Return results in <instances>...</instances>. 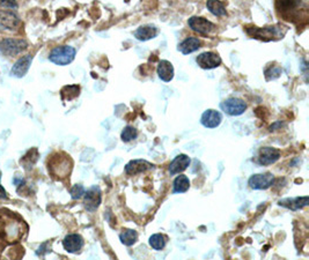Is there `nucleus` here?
I'll return each instance as SVG.
<instances>
[{"label": "nucleus", "mask_w": 309, "mask_h": 260, "mask_svg": "<svg viewBox=\"0 0 309 260\" xmlns=\"http://www.w3.org/2000/svg\"><path fill=\"white\" fill-rule=\"evenodd\" d=\"M28 231V226L15 213L8 209H0V233L3 234L8 243H15Z\"/></svg>", "instance_id": "1"}, {"label": "nucleus", "mask_w": 309, "mask_h": 260, "mask_svg": "<svg viewBox=\"0 0 309 260\" xmlns=\"http://www.w3.org/2000/svg\"><path fill=\"white\" fill-rule=\"evenodd\" d=\"M73 168V161L65 153H55L48 161V170L53 178L64 179L69 177Z\"/></svg>", "instance_id": "2"}, {"label": "nucleus", "mask_w": 309, "mask_h": 260, "mask_svg": "<svg viewBox=\"0 0 309 260\" xmlns=\"http://www.w3.org/2000/svg\"><path fill=\"white\" fill-rule=\"evenodd\" d=\"M287 30H289V27L284 26V24H275V26H269V27H251V28H246L247 34L251 36L253 38H257V40H262L265 42L269 41H276L280 40V38H284L285 36Z\"/></svg>", "instance_id": "3"}, {"label": "nucleus", "mask_w": 309, "mask_h": 260, "mask_svg": "<svg viewBox=\"0 0 309 260\" xmlns=\"http://www.w3.org/2000/svg\"><path fill=\"white\" fill-rule=\"evenodd\" d=\"M76 55V49L71 45H59L52 49L49 55V61L56 65L66 66L74 61Z\"/></svg>", "instance_id": "4"}, {"label": "nucleus", "mask_w": 309, "mask_h": 260, "mask_svg": "<svg viewBox=\"0 0 309 260\" xmlns=\"http://www.w3.org/2000/svg\"><path fill=\"white\" fill-rule=\"evenodd\" d=\"M28 48V43L24 40H14V38H7L0 42V54L6 57H14V56L21 54Z\"/></svg>", "instance_id": "5"}, {"label": "nucleus", "mask_w": 309, "mask_h": 260, "mask_svg": "<svg viewBox=\"0 0 309 260\" xmlns=\"http://www.w3.org/2000/svg\"><path fill=\"white\" fill-rule=\"evenodd\" d=\"M220 109L228 116H241L247 110V103L237 97H229L220 103Z\"/></svg>", "instance_id": "6"}, {"label": "nucleus", "mask_w": 309, "mask_h": 260, "mask_svg": "<svg viewBox=\"0 0 309 260\" xmlns=\"http://www.w3.org/2000/svg\"><path fill=\"white\" fill-rule=\"evenodd\" d=\"M102 202V191L99 186H92L84 195V206L91 213L97 212Z\"/></svg>", "instance_id": "7"}, {"label": "nucleus", "mask_w": 309, "mask_h": 260, "mask_svg": "<svg viewBox=\"0 0 309 260\" xmlns=\"http://www.w3.org/2000/svg\"><path fill=\"white\" fill-rule=\"evenodd\" d=\"M188 26L200 35H208L215 30V24L202 16H191L188 20Z\"/></svg>", "instance_id": "8"}, {"label": "nucleus", "mask_w": 309, "mask_h": 260, "mask_svg": "<svg viewBox=\"0 0 309 260\" xmlns=\"http://www.w3.org/2000/svg\"><path fill=\"white\" fill-rule=\"evenodd\" d=\"M275 183V176L271 173L253 175L248 181L250 189L253 190H268Z\"/></svg>", "instance_id": "9"}, {"label": "nucleus", "mask_w": 309, "mask_h": 260, "mask_svg": "<svg viewBox=\"0 0 309 260\" xmlns=\"http://www.w3.org/2000/svg\"><path fill=\"white\" fill-rule=\"evenodd\" d=\"M198 66L203 69H213L219 67L221 65V58L218 54L212 51H206L203 54L198 55L196 58Z\"/></svg>", "instance_id": "10"}, {"label": "nucleus", "mask_w": 309, "mask_h": 260, "mask_svg": "<svg viewBox=\"0 0 309 260\" xmlns=\"http://www.w3.org/2000/svg\"><path fill=\"white\" fill-rule=\"evenodd\" d=\"M280 159V150L273 147H262L259 149L257 162L261 166H271Z\"/></svg>", "instance_id": "11"}, {"label": "nucleus", "mask_w": 309, "mask_h": 260, "mask_svg": "<svg viewBox=\"0 0 309 260\" xmlns=\"http://www.w3.org/2000/svg\"><path fill=\"white\" fill-rule=\"evenodd\" d=\"M85 241L79 234H70L63 240V247L69 254H78L84 248Z\"/></svg>", "instance_id": "12"}, {"label": "nucleus", "mask_w": 309, "mask_h": 260, "mask_svg": "<svg viewBox=\"0 0 309 260\" xmlns=\"http://www.w3.org/2000/svg\"><path fill=\"white\" fill-rule=\"evenodd\" d=\"M222 115L214 109H207L203 112L201 117L202 125L206 129H216L221 124Z\"/></svg>", "instance_id": "13"}, {"label": "nucleus", "mask_w": 309, "mask_h": 260, "mask_svg": "<svg viewBox=\"0 0 309 260\" xmlns=\"http://www.w3.org/2000/svg\"><path fill=\"white\" fill-rule=\"evenodd\" d=\"M20 19L15 13L9 10H0V30H16Z\"/></svg>", "instance_id": "14"}, {"label": "nucleus", "mask_w": 309, "mask_h": 260, "mask_svg": "<svg viewBox=\"0 0 309 260\" xmlns=\"http://www.w3.org/2000/svg\"><path fill=\"white\" fill-rule=\"evenodd\" d=\"M31 62H33V56L27 55L21 57L19 61H16L15 64L13 65L12 71H10V75L17 79L23 78V76L27 74V72L29 71Z\"/></svg>", "instance_id": "15"}, {"label": "nucleus", "mask_w": 309, "mask_h": 260, "mask_svg": "<svg viewBox=\"0 0 309 260\" xmlns=\"http://www.w3.org/2000/svg\"><path fill=\"white\" fill-rule=\"evenodd\" d=\"M307 0H276V7L278 12H282V15L290 17L291 12L294 13L299 7H303Z\"/></svg>", "instance_id": "16"}, {"label": "nucleus", "mask_w": 309, "mask_h": 260, "mask_svg": "<svg viewBox=\"0 0 309 260\" xmlns=\"http://www.w3.org/2000/svg\"><path fill=\"white\" fill-rule=\"evenodd\" d=\"M190 163H191V159L189 156L186 155V154H180V155H177L175 159L170 162L169 168H168L169 174L174 176V175L183 173L184 170L188 169V167L190 166Z\"/></svg>", "instance_id": "17"}, {"label": "nucleus", "mask_w": 309, "mask_h": 260, "mask_svg": "<svg viewBox=\"0 0 309 260\" xmlns=\"http://www.w3.org/2000/svg\"><path fill=\"white\" fill-rule=\"evenodd\" d=\"M153 164L145 160H132L125 166V174L129 176H136L150 169H153Z\"/></svg>", "instance_id": "18"}, {"label": "nucleus", "mask_w": 309, "mask_h": 260, "mask_svg": "<svg viewBox=\"0 0 309 260\" xmlns=\"http://www.w3.org/2000/svg\"><path fill=\"white\" fill-rule=\"evenodd\" d=\"M159 34V29L153 24H145V26H141L138 28V29L134 31V37L137 38L138 41H150L153 40Z\"/></svg>", "instance_id": "19"}, {"label": "nucleus", "mask_w": 309, "mask_h": 260, "mask_svg": "<svg viewBox=\"0 0 309 260\" xmlns=\"http://www.w3.org/2000/svg\"><path fill=\"white\" fill-rule=\"evenodd\" d=\"M309 203V198L306 196H298V198H286L282 199L278 201L279 206L285 207V208H289L291 210H299L303 209L304 207H307Z\"/></svg>", "instance_id": "20"}, {"label": "nucleus", "mask_w": 309, "mask_h": 260, "mask_svg": "<svg viewBox=\"0 0 309 260\" xmlns=\"http://www.w3.org/2000/svg\"><path fill=\"white\" fill-rule=\"evenodd\" d=\"M202 48V41L198 37H188L179 45V51L183 55H190Z\"/></svg>", "instance_id": "21"}, {"label": "nucleus", "mask_w": 309, "mask_h": 260, "mask_svg": "<svg viewBox=\"0 0 309 260\" xmlns=\"http://www.w3.org/2000/svg\"><path fill=\"white\" fill-rule=\"evenodd\" d=\"M156 72H158V76L162 81L170 82L174 79V66L168 61L160 62Z\"/></svg>", "instance_id": "22"}, {"label": "nucleus", "mask_w": 309, "mask_h": 260, "mask_svg": "<svg viewBox=\"0 0 309 260\" xmlns=\"http://www.w3.org/2000/svg\"><path fill=\"white\" fill-rule=\"evenodd\" d=\"M206 7L209 10V13L213 14L214 16H226L227 10L225 7V3L220 0H207L206 1Z\"/></svg>", "instance_id": "23"}, {"label": "nucleus", "mask_w": 309, "mask_h": 260, "mask_svg": "<svg viewBox=\"0 0 309 260\" xmlns=\"http://www.w3.org/2000/svg\"><path fill=\"white\" fill-rule=\"evenodd\" d=\"M190 188V179L186 175H180L174 179L173 192L174 193H184Z\"/></svg>", "instance_id": "24"}, {"label": "nucleus", "mask_w": 309, "mask_h": 260, "mask_svg": "<svg viewBox=\"0 0 309 260\" xmlns=\"http://www.w3.org/2000/svg\"><path fill=\"white\" fill-rule=\"evenodd\" d=\"M119 241L125 247H132L138 241V233L133 229H123L119 234Z\"/></svg>", "instance_id": "25"}, {"label": "nucleus", "mask_w": 309, "mask_h": 260, "mask_svg": "<svg viewBox=\"0 0 309 260\" xmlns=\"http://www.w3.org/2000/svg\"><path fill=\"white\" fill-rule=\"evenodd\" d=\"M80 95V86L78 85H71L63 87L60 90V96H62L63 101H72L77 98Z\"/></svg>", "instance_id": "26"}, {"label": "nucleus", "mask_w": 309, "mask_h": 260, "mask_svg": "<svg viewBox=\"0 0 309 260\" xmlns=\"http://www.w3.org/2000/svg\"><path fill=\"white\" fill-rule=\"evenodd\" d=\"M148 243H150L151 248L153 249V250L161 251V250H163V249H165L166 244H167V237L162 234H154L150 237V240H148Z\"/></svg>", "instance_id": "27"}, {"label": "nucleus", "mask_w": 309, "mask_h": 260, "mask_svg": "<svg viewBox=\"0 0 309 260\" xmlns=\"http://www.w3.org/2000/svg\"><path fill=\"white\" fill-rule=\"evenodd\" d=\"M38 160V150L36 148H31L22 159H21V164L28 169V168L33 167Z\"/></svg>", "instance_id": "28"}, {"label": "nucleus", "mask_w": 309, "mask_h": 260, "mask_svg": "<svg viewBox=\"0 0 309 260\" xmlns=\"http://www.w3.org/2000/svg\"><path fill=\"white\" fill-rule=\"evenodd\" d=\"M138 136V131L136 128L133 126H126V128L123 129L122 133H120V139H122L123 142H131L132 140L137 139Z\"/></svg>", "instance_id": "29"}, {"label": "nucleus", "mask_w": 309, "mask_h": 260, "mask_svg": "<svg viewBox=\"0 0 309 260\" xmlns=\"http://www.w3.org/2000/svg\"><path fill=\"white\" fill-rule=\"evenodd\" d=\"M283 69L279 67V66H270L269 68L265 69V78L268 81H271V80H275L277 78H279L280 74H282Z\"/></svg>", "instance_id": "30"}, {"label": "nucleus", "mask_w": 309, "mask_h": 260, "mask_svg": "<svg viewBox=\"0 0 309 260\" xmlns=\"http://www.w3.org/2000/svg\"><path fill=\"white\" fill-rule=\"evenodd\" d=\"M85 192H86V190H85L84 185H81V184H76L70 191L71 196H72L73 200H79L83 198Z\"/></svg>", "instance_id": "31"}, {"label": "nucleus", "mask_w": 309, "mask_h": 260, "mask_svg": "<svg viewBox=\"0 0 309 260\" xmlns=\"http://www.w3.org/2000/svg\"><path fill=\"white\" fill-rule=\"evenodd\" d=\"M0 6L5 7V8H17L16 0H0Z\"/></svg>", "instance_id": "32"}, {"label": "nucleus", "mask_w": 309, "mask_h": 260, "mask_svg": "<svg viewBox=\"0 0 309 260\" xmlns=\"http://www.w3.org/2000/svg\"><path fill=\"white\" fill-rule=\"evenodd\" d=\"M7 243H8V242H7L6 237L3 236V234H2V233H0V255H1V252H2L3 249L6 248Z\"/></svg>", "instance_id": "33"}, {"label": "nucleus", "mask_w": 309, "mask_h": 260, "mask_svg": "<svg viewBox=\"0 0 309 260\" xmlns=\"http://www.w3.org/2000/svg\"><path fill=\"white\" fill-rule=\"evenodd\" d=\"M13 183H14V185L19 186V185H21V184H22V183H24V179L22 178V176H21V175H19V174H16L15 176H14Z\"/></svg>", "instance_id": "34"}, {"label": "nucleus", "mask_w": 309, "mask_h": 260, "mask_svg": "<svg viewBox=\"0 0 309 260\" xmlns=\"http://www.w3.org/2000/svg\"><path fill=\"white\" fill-rule=\"evenodd\" d=\"M7 198H8V195H7L5 189L1 186V171H0V199H7Z\"/></svg>", "instance_id": "35"}]
</instances>
